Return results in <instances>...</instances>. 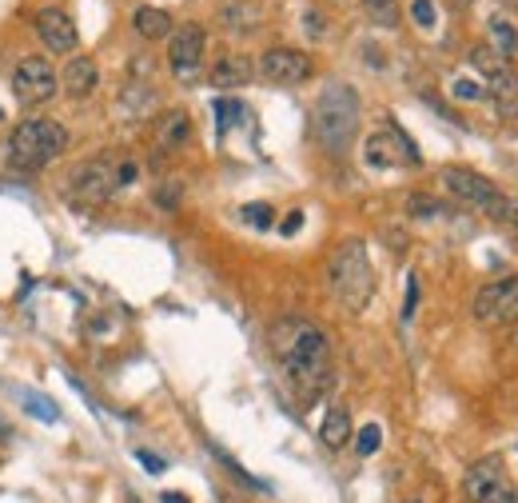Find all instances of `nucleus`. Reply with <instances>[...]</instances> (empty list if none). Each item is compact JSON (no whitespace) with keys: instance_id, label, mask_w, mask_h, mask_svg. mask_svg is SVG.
<instances>
[{"instance_id":"obj_34","label":"nucleus","mask_w":518,"mask_h":503,"mask_svg":"<svg viewBox=\"0 0 518 503\" xmlns=\"http://www.w3.org/2000/svg\"><path fill=\"white\" fill-rule=\"evenodd\" d=\"M415 300H419V284H415V276H411V284H407V308H403L407 320H411V312H415Z\"/></svg>"},{"instance_id":"obj_10","label":"nucleus","mask_w":518,"mask_h":503,"mask_svg":"<svg viewBox=\"0 0 518 503\" xmlns=\"http://www.w3.org/2000/svg\"><path fill=\"white\" fill-rule=\"evenodd\" d=\"M475 316L483 324H518V276H507V280H495V284L479 288Z\"/></svg>"},{"instance_id":"obj_27","label":"nucleus","mask_w":518,"mask_h":503,"mask_svg":"<svg viewBox=\"0 0 518 503\" xmlns=\"http://www.w3.org/2000/svg\"><path fill=\"white\" fill-rule=\"evenodd\" d=\"M24 400H28V412H32V416H40V420H60V412H56L52 400H40V396H32V392H24Z\"/></svg>"},{"instance_id":"obj_39","label":"nucleus","mask_w":518,"mask_h":503,"mask_svg":"<svg viewBox=\"0 0 518 503\" xmlns=\"http://www.w3.org/2000/svg\"><path fill=\"white\" fill-rule=\"evenodd\" d=\"M0 120H4V112H0Z\"/></svg>"},{"instance_id":"obj_20","label":"nucleus","mask_w":518,"mask_h":503,"mask_svg":"<svg viewBox=\"0 0 518 503\" xmlns=\"http://www.w3.org/2000/svg\"><path fill=\"white\" fill-rule=\"evenodd\" d=\"M363 8L379 28H399V0H363Z\"/></svg>"},{"instance_id":"obj_17","label":"nucleus","mask_w":518,"mask_h":503,"mask_svg":"<svg viewBox=\"0 0 518 503\" xmlns=\"http://www.w3.org/2000/svg\"><path fill=\"white\" fill-rule=\"evenodd\" d=\"M252 80V60L248 56H220V64L212 68V84L216 88H244Z\"/></svg>"},{"instance_id":"obj_28","label":"nucleus","mask_w":518,"mask_h":503,"mask_svg":"<svg viewBox=\"0 0 518 503\" xmlns=\"http://www.w3.org/2000/svg\"><path fill=\"white\" fill-rule=\"evenodd\" d=\"M271 216H275V212H271L267 204H248V208H244V220L256 224V228H271Z\"/></svg>"},{"instance_id":"obj_11","label":"nucleus","mask_w":518,"mask_h":503,"mask_svg":"<svg viewBox=\"0 0 518 503\" xmlns=\"http://www.w3.org/2000/svg\"><path fill=\"white\" fill-rule=\"evenodd\" d=\"M259 76L279 84V88H291V84H303L311 76V56L299 52V48H267L259 56Z\"/></svg>"},{"instance_id":"obj_22","label":"nucleus","mask_w":518,"mask_h":503,"mask_svg":"<svg viewBox=\"0 0 518 503\" xmlns=\"http://www.w3.org/2000/svg\"><path fill=\"white\" fill-rule=\"evenodd\" d=\"M407 212L419 216V220H435V216H443V204L431 200V196H411V200H407Z\"/></svg>"},{"instance_id":"obj_36","label":"nucleus","mask_w":518,"mask_h":503,"mask_svg":"<svg viewBox=\"0 0 518 503\" xmlns=\"http://www.w3.org/2000/svg\"><path fill=\"white\" fill-rule=\"evenodd\" d=\"M164 503H188L184 492H164Z\"/></svg>"},{"instance_id":"obj_18","label":"nucleus","mask_w":518,"mask_h":503,"mask_svg":"<svg viewBox=\"0 0 518 503\" xmlns=\"http://www.w3.org/2000/svg\"><path fill=\"white\" fill-rule=\"evenodd\" d=\"M319 440L327 444V448H347V440H351V412L347 408H331L327 416H323V428H319Z\"/></svg>"},{"instance_id":"obj_19","label":"nucleus","mask_w":518,"mask_h":503,"mask_svg":"<svg viewBox=\"0 0 518 503\" xmlns=\"http://www.w3.org/2000/svg\"><path fill=\"white\" fill-rule=\"evenodd\" d=\"M132 24H136V32H140L144 40H164V36H172V16H168L164 8H136Z\"/></svg>"},{"instance_id":"obj_23","label":"nucleus","mask_w":518,"mask_h":503,"mask_svg":"<svg viewBox=\"0 0 518 503\" xmlns=\"http://www.w3.org/2000/svg\"><path fill=\"white\" fill-rule=\"evenodd\" d=\"M224 20H228V28H240V20H248V28H256L259 12L252 4H228L224 8Z\"/></svg>"},{"instance_id":"obj_25","label":"nucleus","mask_w":518,"mask_h":503,"mask_svg":"<svg viewBox=\"0 0 518 503\" xmlns=\"http://www.w3.org/2000/svg\"><path fill=\"white\" fill-rule=\"evenodd\" d=\"M216 116H220V128H232L244 116V104L240 100H216Z\"/></svg>"},{"instance_id":"obj_6","label":"nucleus","mask_w":518,"mask_h":503,"mask_svg":"<svg viewBox=\"0 0 518 503\" xmlns=\"http://www.w3.org/2000/svg\"><path fill=\"white\" fill-rule=\"evenodd\" d=\"M463 492L471 503H518L515 480H511V472L499 456H487V460L471 464L467 476H463Z\"/></svg>"},{"instance_id":"obj_5","label":"nucleus","mask_w":518,"mask_h":503,"mask_svg":"<svg viewBox=\"0 0 518 503\" xmlns=\"http://www.w3.org/2000/svg\"><path fill=\"white\" fill-rule=\"evenodd\" d=\"M136 180V164H112V160H88L72 172V196L80 204H108L120 188Z\"/></svg>"},{"instance_id":"obj_2","label":"nucleus","mask_w":518,"mask_h":503,"mask_svg":"<svg viewBox=\"0 0 518 503\" xmlns=\"http://www.w3.org/2000/svg\"><path fill=\"white\" fill-rule=\"evenodd\" d=\"M359 92L351 84H327L311 108V136L323 152L343 156L351 148V140L359 136Z\"/></svg>"},{"instance_id":"obj_38","label":"nucleus","mask_w":518,"mask_h":503,"mask_svg":"<svg viewBox=\"0 0 518 503\" xmlns=\"http://www.w3.org/2000/svg\"><path fill=\"white\" fill-rule=\"evenodd\" d=\"M515 344H518V328H515Z\"/></svg>"},{"instance_id":"obj_30","label":"nucleus","mask_w":518,"mask_h":503,"mask_svg":"<svg viewBox=\"0 0 518 503\" xmlns=\"http://www.w3.org/2000/svg\"><path fill=\"white\" fill-rule=\"evenodd\" d=\"M411 12H415V20H419L423 28H431V24H435V8H431V0H415V4H411Z\"/></svg>"},{"instance_id":"obj_26","label":"nucleus","mask_w":518,"mask_h":503,"mask_svg":"<svg viewBox=\"0 0 518 503\" xmlns=\"http://www.w3.org/2000/svg\"><path fill=\"white\" fill-rule=\"evenodd\" d=\"M487 216H495V220H507V224H515V228H518V196H499V204H495Z\"/></svg>"},{"instance_id":"obj_12","label":"nucleus","mask_w":518,"mask_h":503,"mask_svg":"<svg viewBox=\"0 0 518 503\" xmlns=\"http://www.w3.org/2000/svg\"><path fill=\"white\" fill-rule=\"evenodd\" d=\"M32 28H36V36H40V44H44L48 52H72L76 40H80L72 16H68L64 8H56V4L40 8V12L32 16Z\"/></svg>"},{"instance_id":"obj_33","label":"nucleus","mask_w":518,"mask_h":503,"mask_svg":"<svg viewBox=\"0 0 518 503\" xmlns=\"http://www.w3.org/2000/svg\"><path fill=\"white\" fill-rule=\"evenodd\" d=\"M299 224H303V212H287V220L279 224V232H283V236H295V232H299Z\"/></svg>"},{"instance_id":"obj_37","label":"nucleus","mask_w":518,"mask_h":503,"mask_svg":"<svg viewBox=\"0 0 518 503\" xmlns=\"http://www.w3.org/2000/svg\"><path fill=\"white\" fill-rule=\"evenodd\" d=\"M451 4H455V8H467V4H471V0H451Z\"/></svg>"},{"instance_id":"obj_8","label":"nucleus","mask_w":518,"mask_h":503,"mask_svg":"<svg viewBox=\"0 0 518 503\" xmlns=\"http://www.w3.org/2000/svg\"><path fill=\"white\" fill-rule=\"evenodd\" d=\"M439 184H443L455 200L475 204V208H483V212H491V208L499 204V196H503L487 176H479V172H471V168H459V164L443 168V172H439Z\"/></svg>"},{"instance_id":"obj_35","label":"nucleus","mask_w":518,"mask_h":503,"mask_svg":"<svg viewBox=\"0 0 518 503\" xmlns=\"http://www.w3.org/2000/svg\"><path fill=\"white\" fill-rule=\"evenodd\" d=\"M8 440H12V428H8V420L0 416V444H8Z\"/></svg>"},{"instance_id":"obj_14","label":"nucleus","mask_w":518,"mask_h":503,"mask_svg":"<svg viewBox=\"0 0 518 503\" xmlns=\"http://www.w3.org/2000/svg\"><path fill=\"white\" fill-rule=\"evenodd\" d=\"M483 88H487V96H491L499 120H518V72L511 64H503L499 72H491Z\"/></svg>"},{"instance_id":"obj_3","label":"nucleus","mask_w":518,"mask_h":503,"mask_svg":"<svg viewBox=\"0 0 518 503\" xmlns=\"http://www.w3.org/2000/svg\"><path fill=\"white\" fill-rule=\"evenodd\" d=\"M68 148V128L60 120H24L8 136V164L16 172H40Z\"/></svg>"},{"instance_id":"obj_29","label":"nucleus","mask_w":518,"mask_h":503,"mask_svg":"<svg viewBox=\"0 0 518 503\" xmlns=\"http://www.w3.org/2000/svg\"><path fill=\"white\" fill-rule=\"evenodd\" d=\"M455 96H459V100H483L487 88H483L479 80H455Z\"/></svg>"},{"instance_id":"obj_16","label":"nucleus","mask_w":518,"mask_h":503,"mask_svg":"<svg viewBox=\"0 0 518 503\" xmlns=\"http://www.w3.org/2000/svg\"><path fill=\"white\" fill-rule=\"evenodd\" d=\"M188 136H192V116L188 112H164L160 120H156V148H164V152H176L180 144H188Z\"/></svg>"},{"instance_id":"obj_7","label":"nucleus","mask_w":518,"mask_h":503,"mask_svg":"<svg viewBox=\"0 0 518 503\" xmlns=\"http://www.w3.org/2000/svg\"><path fill=\"white\" fill-rule=\"evenodd\" d=\"M60 92V76L44 56H24L12 72V96L24 108H40Z\"/></svg>"},{"instance_id":"obj_32","label":"nucleus","mask_w":518,"mask_h":503,"mask_svg":"<svg viewBox=\"0 0 518 503\" xmlns=\"http://www.w3.org/2000/svg\"><path fill=\"white\" fill-rule=\"evenodd\" d=\"M156 200H160L164 208H176V204H180V184H168V188H164Z\"/></svg>"},{"instance_id":"obj_1","label":"nucleus","mask_w":518,"mask_h":503,"mask_svg":"<svg viewBox=\"0 0 518 503\" xmlns=\"http://www.w3.org/2000/svg\"><path fill=\"white\" fill-rule=\"evenodd\" d=\"M267 344L275 352V360L283 364L287 380L311 400L331 384V340L323 328H315L311 320L299 316H283L271 324Z\"/></svg>"},{"instance_id":"obj_13","label":"nucleus","mask_w":518,"mask_h":503,"mask_svg":"<svg viewBox=\"0 0 518 503\" xmlns=\"http://www.w3.org/2000/svg\"><path fill=\"white\" fill-rule=\"evenodd\" d=\"M367 164H375V168H399V164H419V152H415V144L399 132V128H387V132H375L371 140H367Z\"/></svg>"},{"instance_id":"obj_24","label":"nucleus","mask_w":518,"mask_h":503,"mask_svg":"<svg viewBox=\"0 0 518 503\" xmlns=\"http://www.w3.org/2000/svg\"><path fill=\"white\" fill-rule=\"evenodd\" d=\"M379 444H383V432H379V424H367V428L359 432V440H355L359 456H375V452H379Z\"/></svg>"},{"instance_id":"obj_31","label":"nucleus","mask_w":518,"mask_h":503,"mask_svg":"<svg viewBox=\"0 0 518 503\" xmlns=\"http://www.w3.org/2000/svg\"><path fill=\"white\" fill-rule=\"evenodd\" d=\"M136 460H140V464H144L152 476H160V472H164V460H160V456H152V452H144V448L136 452Z\"/></svg>"},{"instance_id":"obj_21","label":"nucleus","mask_w":518,"mask_h":503,"mask_svg":"<svg viewBox=\"0 0 518 503\" xmlns=\"http://www.w3.org/2000/svg\"><path fill=\"white\" fill-rule=\"evenodd\" d=\"M491 32H495V44H499V52H503V56H511V52L518 48V32L511 28V20H503V16H499V20H491Z\"/></svg>"},{"instance_id":"obj_15","label":"nucleus","mask_w":518,"mask_h":503,"mask_svg":"<svg viewBox=\"0 0 518 503\" xmlns=\"http://www.w3.org/2000/svg\"><path fill=\"white\" fill-rule=\"evenodd\" d=\"M96 84H100V72H96V64H92L88 56H72V60L64 64V72H60V88H64L72 100H88V96L96 92Z\"/></svg>"},{"instance_id":"obj_9","label":"nucleus","mask_w":518,"mask_h":503,"mask_svg":"<svg viewBox=\"0 0 518 503\" xmlns=\"http://www.w3.org/2000/svg\"><path fill=\"white\" fill-rule=\"evenodd\" d=\"M204 44H208V36H204L200 24H180V28H172V36H168V64H172V72H176L180 80H192V76L200 72V64H204Z\"/></svg>"},{"instance_id":"obj_4","label":"nucleus","mask_w":518,"mask_h":503,"mask_svg":"<svg viewBox=\"0 0 518 503\" xmlns=\"http://www.w3.org/2000/svg\"><path fill=\"white\" fill-rule=\"evenodd\" d=\"M327 284H331V296L347 308V312H363L371 304V292H375V272H371V260H367V248L359 240H347L335 248L331 264H327Z\"/></svg>"}]
</instances>
